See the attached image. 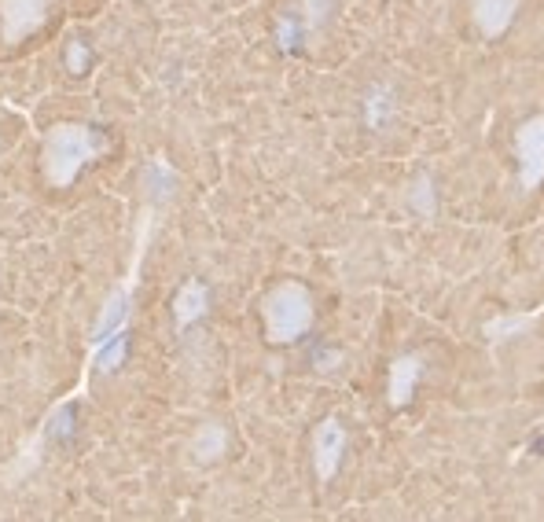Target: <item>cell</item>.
I'll use <instances>...</instances> for the list:
<instances>
[{
    "mask_svg": "<svg viewBox=\"0 0 544 522\" xmlns=\"http://www.w3.org/2000/svg\"><path fill=\"white\" fill-rule=\"evenodd\" d=\"M423 379V357L420 353H401L390 361V375H386V401H390V409H405L412 394H416V386Z\"/></svg>",
    "mask_w": 544,
    "mask_h": 522,
    "instance_id": "8992f818",
    "label": "cell"
},
{
    "mask_svg": "<svg viewBox=\"0 0 544 522\" xmlns=\"http://www.w3.org/2000/svg\"><path fill=\"white\" fill-rule=\"evenodd\" d=\"M408 206H412V214H420L423 221H431V217L438 214V192H434L431 173H420L416 181L408 184Z\"/></svg>",
    "mask_w": 544,
    "mask_h": 522,
    "instance_id": "7c38bea8",
    "label": "cell"
},
{
    "mask_svg": "<svg viewBox=\"0 0 544 522\" xmlns=\"http://www.w3.org/2000/svg\"><path fill=\"white\" fill-rule=\"evenodd\" d=\"M515 166L522 192L533 195L544 184V114H533L515 129Z\"/></svg>",
    "mask_w": 544,
    "mask_h": 522,
    "instance_id": "3957f363",
    "label": "cell"
},
{
    "mask_svg": "<svg viewBox=\"0 0 544 522\" xmlns=\"http://www.w3.org/2000/svg\"><path fill=\"white\" fill-rule=\"evenodd\" d=\"M335 12V0H302V34H317Z\"/></svg>",
    "mask_w": 544,
    "mask_h": 522,
    "instance_id": "4fadbf2b",
    "label": "cell"
},
{
    "mask_svg": "<svg viewBox=\"0 0 544 522\" xmlns=\"http://www.w3.org/2000/svg\"><path fill=\"white\" fill-rule=\"evenodd\" d=\"M397 118V92L390 81H375L372 89L364 92V125L372 133H386L390 122Z\"/></svg>",
    "mask_w": 544,
    "mask_h": 522,
    "instance_id": "9c48e42d",
    "label": "cell"
},
{
    "mask_svg": "<svg viewBox=\"0 0 544 522\" xmlns=\"http://www.w3.org/2000/svg\"><path fill=\"white\" fill-rule=\"evenodd\" d=\"M89 63H92L89 45H85L81 37H74V41L67 45V70H70V74H85V70H89Z\"/></svg>",
    "mask_w": 544,
    "mask_h": 522,
    "instance_id": "5bb4252c",
    "label": "cell"
},
{
    "mask_svg": "<svg viewBox=\"0 0 544 522\" xmlns=\"http://www.w3.org/2000/svg\"><path fill=\"white\" fill-rule=\"evenodd\" d=\"M342 453H346V427L335 416L320 420L317 431H313V467H317L320 482H331L339 475Z\"/></svg>",
    "mask_w": 544,
    "mask_h": 522,
    "instance_id": "277c9868",
    "label": "cell"
},
{
    "mask_svg": "<svg viewBox=\"0 0 544 522\" xmlns=\"http://www.w3.org/2000/svg\"><path fill=\"white\" fill-rule=\"evenodd\" d=\"M206 309H210V291H206L203 280H188V284L177 291L173 298V320H177V328H192L195 320L206 317Z\"/></svg>",
    "mask_w": 544,
    "mask_h": 522,
    "instance_id": "30bf717a",
    "label": "cell"
},
{
    "mask_svg": "<svg viewBox=\"0 0 544 522\" xmlns=\"http://www.w3.org/2000/svg\"><path fill=\"white\" fill-rule=\"evenodd\" d=\"M48 19V0H0L4 41H23Z\"/></svg>",
    "mask_w": 544,
    "mask_h": 522,
    "instance_id": "5b68a950",
    "label": "cell"
},
{
    "mask_svg": "<svg viewBox=\"0 0 544 522\" xmlns=\"http://www.w3.org/2000/svg\"><path fill=\"white\" fill-rule=\"evenodd\" d=\"M225 449H228V431L221 423H203V427L192 434V456L199 464H214V460H221Z\"/></svg>",
    "mask_w": 544,
    "mask_h": 522,
    "instance_id": "8fae6325",
    "label": "cell"
},
{
    "mask_svg": "<svg viewBox=\"0 0 544 522\" xmlns=\"http://www.w3.org/2000/svg\"><path fill=\"white\" fill-rule=\"evenodd\" d=\"M177 184H181V177H177V170H173L162 155H155V159L144 162V170H140V188H144L148 206H159L162 210V206L177 195Z\"/></svg>",
    "mask_w": 544,
    "mask_h": 522,
    "instance_id": "ba28073f",
    "label": "cell"
},
{
    "mask_svg": "<svg viewBox=\"0 0 544 522\" xmlns=\"http://www.w3.org/2000/svg\"><path fill=\"white\" fill-rule=\"evenodd\" d=\"M100 148H103L100 133L89 129V125H74V122L56 125L45 137V151H41L48 184L52 188H70V184L78 181L81 166L96 159Z\"/></svg>",
    "mask_w": 544,
    "mask_h": 522,
    "instance_id": "6da1fadb",
    "label": "cell"
},
{
    "mask_svg": "<svg viewBox=\"0 0 544 522\" xmlns=\"http://www.w3.org/2000/svg\"><path fill=\"white\" fill-rule=\"evenodd\" d=\"M313 295L306 284L284 280L276 284L269 295L261 298V324H265V339L272 346H291L313 328Z\"/></svg>",
    "mask_w": 544,
    "mask_h": 522,
    "instance_id": "7a4b0ae2",
    "label": "cell"
},
{
    "mask_svg": "<svg viewBox=\"0 0 544 522\" xmlns=\"http://www.w3.org/2000/svg\"><path fill=\"white\" fill-rule=\"evenodd\" d=\"M522 0H471V19L486 41H497L511 30Z\"/></svg>",
    "mask_w": 544,
    "mask_h": 522,
    "instance_id": "52a82bcc",
    "label": "cell"
}]
</instances>
